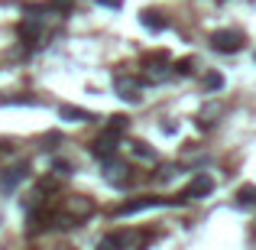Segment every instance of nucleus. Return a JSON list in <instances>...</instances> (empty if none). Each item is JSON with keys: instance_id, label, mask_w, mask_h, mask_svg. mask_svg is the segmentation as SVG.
<instances>
[{"instance_id": "12", "label": "nucleus", "mask_w": 256, "mask_h": 250, "mask_svg": "<svg viewBox=\"0 0 256 250\" xmlns=\"http://www.w3.org/2000/svg\"><path fill=\"white\" fill-rule=\"evenodd\" d=\"M237 205L240 208H253L256 205V185H244L237 192Z\"/></svg>"}, {"instance_id": "16", "label": "nucleus", "mask_w": 256, "mask_h": 250, "mask_svg": "<svg viewBox=\"0 0 256 250\" xmlns=\"http://www.w3.org/2000/svg\"><path fill=\"white\" fill-rule=\"evenodd\" d=\"M94 4L107 7V10H120V7H124V0H94Z\"/></svg>"}, {"instance_id": "3", "label": "nucleus", "mask_w": 256, "mask_h": 250, "mask_svg": "<svg viewBox=\"0 0 256 250\" xmlns=\"http://www.w3.org/2000/svg\"><path fill=\"white\" fill-rule=\"evenodd\" d=\"M211 192H214V179L201 172V175H194V179H192V185L185 188V195H182V198H185V201H194V198H204V195H211Z\"/></svg>"}, {"instance_id": "13", "label": "nucleus", "mask_w": 256, "mask_h": 250, "mask_svg": "<svg viewBox=\"0 0 256 250\" xmlns=\"http://www.w3.org/2000/svg\"><path fill=\"white\" fill-rule=\"evenodd\" d=\"M204 88L208 91H220V88H224V78H220L218 72H211V75H204Z\"/></svg>"}, {"instance_id": "15", "label": "nucleus", "mask_w": 256, "mask_h": 250, "mask_svg": "<svg viewBox=\"0 0 256 250\" xmlns=\"http://www.w3.org/2000/svg\"><path fill=\"white\" fill-rule=\"evenodd\" d=\"M56 172H58V175H72V163H65V159H56Z\"/></svg>"}, {"instance_id": "17", "label": "nucleus", "mask_w": 256, "mask_h": 250, "mask_svg": "<svg viewBox=\"0 0 256 250\" xmlns=\"http://www.w3.org/2000/svg\"><path fill=\"white\" fill-rule=\"evenodd\" d=\"M172 175H175V166H169V163H166L162 169H159V182H166V179H172Z\"/></svg>"}, {"instance_id": "9", "label": "nucleus", "mask_w": 256, "mask_h": 250, "mask_svg": "<svg viewBox=\"0 0 256 250\" xmlns=\"http://www.w3.org/2000/svg\"><path fill=\"white\" fill-rule=\"evenodd\" d=\"M220 114H224V104H220V101H211V104H204V107H201V120H198V127H211L214 120L220 117Z\"/></svg>"}, {"instance_id": "4", "label": "nucleus", "mask_w": 256, "mask_h": 250, "mask_svg": "<svg viewBox=\"0 0 256 250\" xmlns=\"http://www.w3.org/2000/svg\"><path fill=\"white\" fill-rule=\"evenodd\" d=\"M26 175H30V166H26V163L4 169V172H0V192H13V188L26 179Z\"/></svg>"}, {"instance_id": "8", "label": "nucleus", "mask_w": 256, "mask_h": 250, "mask_svg": "<svg viewBox=\"0 0 256 250\" xmlns=\"http://www.w3.org/2000/svg\"><path fill=\"white\" fill-rule=\"evenodd\" d=\"M58 117L62 120H72V124H88V120H94V114L91 111H84V107H72V104H62L58 107Z\"/></svg>"}, {"instance_id": "7", "label": "nucleus", "mask_w": 256, "mask_h": 250, "mask_svg": "<svg viewBox=\"0 0 256 250\" xmlns=\"http://www.w3.org/2000/svg\"><path fill=\"white\" fill-rule=\"evenodd\" d=\"M68 214H72L75 221H84L88 214H94V201L84 198V195H75V198L68 201Z\"/></svg>"}, {"instance_id": "6", "label": "nucleus", "mask_w": 256, "mask_h": 250, "mask_svg": "<svg viewBox=\"0 0 256 250\" xmlns=\"http://www.w3.org/2000/svg\"><path fill=\"white\" fill-rule=\"evenodd\" d=\"M140 26L150 30V33H162L166 26H169V20H166L159 10H143V13H140Z\"/></svg>"}, {"instance_id": "5", "label": "nucleus", "mask_w": 256, "mask_h": 250, "mask_svg": "<svg viewBox=\"0 0 256 250\" xmlns=\"http://www.w3.org/2000/svg\"><path fill=\"white\" fill-rule=\"evenodd\" d=\"M114 91H117V98H124V101H133V104L140 101V82H136V78L117 75V78H114Z\"/></svg>"}, {"instance_id": "2", "label": "nucleus", "mask_w": 256, "mask_h": 250, "mask_svg": "<svg viewBox=\"0 0 256 250\" xmlns=\"http://www.w3.org/2000/svg\"><path fill=\"white\" fill-rule=\"evenodd\" d=\"M159 205H175V201H169V198H152V195H143V198H136V201H126V205H120L114 214H117V218H130V214L150 211V208H159Z\"/></svg>"}, {"instance_id": "14", "label": "nucleus", "mask_w": 256, "mask_h": 250, "mask_svg": "<svg viewBox=\"0 0 256 250\" xmlns=\"http://www.w3.org/2000/svg\"><path fill=\"white\" fill-rule=\"evenodd\" d=\"M192 65H194L192 59H182V62L175 65V72H178V75H192Z\"/></svg>"}, {"instance_id": "11", "label": "nucleus", "mask_w": 256, "mask_h": 250, "mask_svg": "<svg viewBox=\"0 0 256 250\" xmlns=\"http://www.w3.org/2000/svg\"><path fill=\"white\" fill-rule=\"evenodd\" d=\"M130 153L136 159H156V150H152L150 143H143V140H133V143H130Z\"/></svg>"}, {"instance_id": "1", "label": "nucleus", "mask_w": 256, "mask_h": 250, "mask_svg": "<svg viewBox=\"0 0 256 250\" xmlns=\"http://www.w3.org/2000/svg\"><path fill=\"white\" fill-rule=\"evenodd\" d=\"M211 49L214 52H240L244 49V33L240 30H214L211 33Z\"/></svg>"}, {"instance_id": "10", "label": "nucleus", "mask_w": 256, "mask_h": 250, "mask_svg": "<svg viewBox=\"0 0 256 250\" xmlns=\"http://www.w3.org/2000/svg\"><path fill=\"white\" fill-rule=\"evenodd\" d=\"M169 75H172V69L162 62H150V69H146V82H166Z\"/></svg>"}]
</instances>
